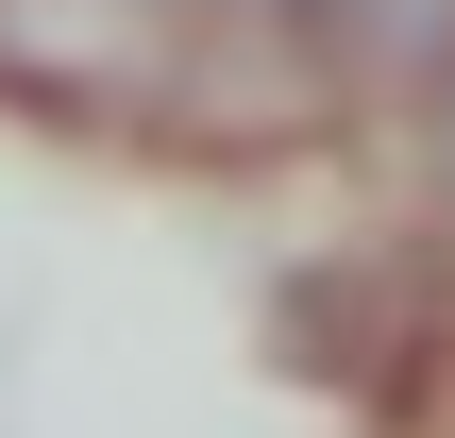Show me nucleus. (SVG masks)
Here are the masks:
<instances>
[{
	"label": "nucleus",
	"mask_w": 455,
	"mask_h": 438,
	"mask_svg": "<svg viewBox=\"0 0 455 438\" xmlns=\"http://www.w3.org/2000/svg\"><path fill=\"white\" fill-rule=\"evenodd\" d=\"M270 354L287 371H321V388H405V354H422V287L388 270V253H338V270H287L270 287Z\"/></svg>",
	"instance_id": "obj_1"
},
{
	"label": "nucleus",
	"mask_w": 455,
	"mask_h": 438,
	"mask_svg": "<svg viewBox=\"0 0 455 438\" xmlns=\"http://www.w3.org/2000/svg\"><path fill=\"white\" fill-rule=\"evenodd\" d=\"M439 169H455V118H439Z\"/></svg>",
	"instance_id": "obj_2"
}]
</instances>
